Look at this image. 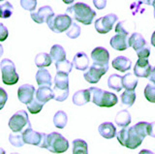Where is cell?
Instances as JSON below:
<instances>
[{
  "mask_svg": "<svg viewBox=\"0 0 155 154\" xmlns=\"http://www.w3.org/2000/svg\"><path fill=\"white\" fill-rule=\"evenodd\" d=\"M66 15H68L71 18H74L75 21L82 23V25H89L93 21V18L96 16V12L92 10L90 6L87 4L78 2L67 8Z\"/></svg>",
  "mask_w": 155,
  "mask_h": 154,
  "instance_id": "obj_1",
  "label": "cell"
},
{
  "mask_svg": "<svg viewBox=\"0 0 155 154\" xmlns=\"http://www.w3.org/2000/svg\"><path fill=\"white\" fill-rule=\"evenodd\" d=\"M88 90L90 92V102L98 106V107L111 108L118 102L117 96L114 93L95 87V86L88 88Z\"/></svg>",
  "mask_w": 155,
  "mask_h": 154,
  "instance_id": "obj_2",
  "label": "cell"
},
{
  "mask_svg": "<svg viewBox=\"0 0 155 154\" xmlns=\"http://www.w3.org/2000/svg\"><path fill=\"white\" fill-rule=\"evenodd\" d=\"M116 138L121 146L130 149H136L142 144L143 139L134 127H123L116 133Z\"/></svg>",
  "mask_w": 155,
  "mask_h": 154,
  "instance_id": "obj_3",
  "label": "cell"
},
{
  "mask_svg": "<svg viewBox=\"0 0 155 154\" xmlns=\"http://www.w3.org/2000/svg\"><path fill=\"white\" fill-rule=\"evenodd\" d=\"M69 143L61 134L52 132L47 136L46 148L52 153H63L67 151Z\"/></svg>",
  "mask_w": 155,
  "mask_h": 154,
  "instance_id": "obj_4",
  "label": "cell"
},
{
  "mask_svg": "<svg viewBox=\"0 0 155 154\" xmlns=\"http://www.w3.org/2000/svg\"><path fill=\"white\" fill-rule=\"evenodd\" d=\"M0 69H1L2 81L4 84L14 85L18 81V75L16 71V66L11 59H2L0 62Z\"/></svg>",
  "mask_w": 155,
  "mask_h": 154,
  "instance_id": "obj_5",
  "label": "cell"
},
{
  "mask_svg": "<svg viewBox=\"0 0 155 154\" xmlns=\"http://www.w3.org/2000/svg\"><path fill=\"white\" fill-rule=\"evenodd\" d=\"M9 127L14 133H21L24 130L31 127L28 114L25 110H18L9 120Z\"/></svg>",
  "mask_w": 155,
  "mask_h": 154,
  "instance_id": "obj_6",
  "label": "cell"
},
{
  "mask_svg": "<svg viewBox=\"0 0 155 154\" xmlns=\"http://www.w3.org/2000/svg\"><path fill=\"white\" fill-rule=\"evenodd\" d=\"M22 134V139L24 143L32 144L41 148H46L47 146V136L48 135L45 133H39L34 131V130L29 127L24 130Z\"/></svg>",
  "mask_w": 155,
  "mask_h": 154,
  "instance_id": "obj_7",
  "label": "cell"
},
{
  "mask_svg": "<svg viewBox=\"0 0 155 154\" xmlns=\"http://www.w3.org/2000/svg\"><path fill=\"white\" fill-rule=\"evenodd\" d=\"M72 18L68 15H54L47 21L48 27L54 33H62L65 32L72 25Z\"/></svg>",
  "mask_w": 155,
  "mask_h": 154,
  "instance_id": "obj_8",
  "label": "cell"
},
{
  "mask_svg": "<svg viewBox=\"0 0 155 154\" xmlns=\"http://www.w3.org/2000/svg\"><path fill=\"white\" fill-rule=\"evenodd\" d=\"M118 20V18L114 14H108L104 17L98 18L95 21V29L98 33L106 34L113 29L114 25Z\"/></svg>",
  "mask_w": 155,
  "mask_h": 154,
  "instance_id": "obj_9",
  "label": "cell"
},
{
  "mask_svg": "<svg viewBox=\"0 0 155 154\" xmlns=\"http://www.w3.org/2000/svg\"><path fill=\"white\" fill-rule=\"evenodd\" d=\"M109 69L105 68L103 66L97 65V64H92L89 69L87 70L84 75V78L85 79V80L89 84H97L100 80V79L103 77L107 72H108Z\"/></svg>",
  "mask_w": 155,
  "mask_h": 154,
  "instance_id": "obj_10",
  "label": "cell"
},
{
  "mask_svg": "<svg viewBox=\"0 0 155 154\" xmlns=\"http://www.w3.org/2000/svg\"><path fill=\"white\" fill-rule=\"evenodd\" d=\"M91 59L93 60V63L103 66L105 68L109 69V60L110 54L105 48L97 47L91 51Z\"/></svg>",
  "mask_w": 155,
  "mask_h": 154,
  "instance_id": "obj_11",
  "label": "cell"
},
{
  "mask_svg": "<svg viewBox=\"0 0 155 154\" xmlns=\"http://www.w3.org/2000/svg\"><path fill=\"white\" fill-rule=\"evenodd\" d=\"M153 67L149 64L147 59L145 58H139L136 62V65L134 67V75L137 78H147L148 77L152 71Z\"/></svg>",
  "mask_w": 155,
  "mask_h": 154,
  "instance_id": "obj_12",
  "label": "cell"
},
{
  "mask_svg": "<svg viewBox=\"0 0 155 154\" xmlns=\"http://www.w3.org/2000/svg\"><path fill=\"white\" fill-rule=\"evenodd\" d=\"M30 16L36 23L41 25V23L47 22L52 16H54V13L51 6H43L37 12H32Z\"/></svg>",
  "mask_w": 155,
  "mask_h": 154,
  "instance_id": "obj_13",
  "label": "cell"
},
{
  "mask_svg": "<svg viewBox=\"0 0 155 154\" xmlns=\"http://www.w3.org/2000/svg\"><path fill=\"white\" fill-rule=\"evenodd\" d=\"M35 95V87L32 84H22L18 89V97L21 103L27 105L30 103Z\"/></svg>",
  "mask_w": 155,
  "mask_h": 154,
  "instance_id": "obj_14",
  "label": "cell"
},
{
  "mask_svg": "<svg viewBox=\"0 0 155 154\" xmlns=\"http://www.w3.org/2000/svg\"><path fill=\"white\" fill-rule=\"evenodd\" d=\"M154 125H155L154 122L147 123V122L142 121V122H138L137 124H135L133 127L143 138H145L147 136H150V137L154 138L155 137Z\"/></svg>",
  "mask_w": 155,
  "mask_h": 154,
  "instance_id": "obj_15",
  "label": "cell"
},
{
  "mask_svg": "<svg viewBox=\"0 0 155 154\" xmlns=\"http://www.w3.org/2000/svg\"><path fill=\"white\" fill-rule=\"evenodd\" d=\"M72 64L77 70L85 71L87 70V68H88V66H89V58H88V56L86 55L85 52L80 51V52H78V54H76V55L74 56Z\"/></svg>",
  "mask_w": 155,
  "mask_h": 154,
  "instance_id": "obj_16",
  "label": "cell"
},
{
  "mask_svg": "<svg viewBox=\"0 0 155 154\" xmlns=\"http://www.w3.org/2000/svg\"><path fill=\"white\" fill-rule=\"evenodd\" d=\"M127 44H128V47L133 48L136 51H138L140 49H143V47L147 46V43L144 40V38L143 37L142 34L134 32L133 34L128 38Z\"/></svg>",
  "mask_w": 155,
  "mask_h": 154,
  "instance_id": "obj_17",
  "label": "cell"
},
{
  "mask_svg": "<svg viewBox=\"0 0 155 154\" xmlns=\"http://www.w3.org/2000/svg\"><path fill=\"white\" fill-rule=\"evenodd\" d=\"M35 98L40 103L45 105L47 102L53 99V92L52 89L48 86H40L35 91Z\"/></svg>",
  "mask_w": 155,
  "mask_h": 154,
  "instance_id": "obj_18",
  "label": "cell"
},
{
  "mask_svg": "<svg viewBox=\"0 0 155 154\" xmlns=\"http://www.w3.org/2000/svg\"><path fill=\"white\" fill-rule=\"evenodd\" d=\"M98 132L105 139H113L116 135V128L111 122H104L98 127Z\"/></svg>",
  "mask_w": 155,
  "mask_h": 154,
  "instance_id": "obj_19",
  "label": "cell"
},
{
  "mask_svg": "<svg viewBox=\"0 0 155 154\" xmlns=\"http://www.w3.org/2000/svg\"><path fill=\"white\" fill-rule=\"evenodd\" d=\"M36 81L40 86H48V87H51L52 81L50 72L47 69L40 68L36 73Z\"/></svg>",
  "mask_w": 155,
  "mask_h": 154,
  "instance_id": "obj_20",
  "label": "cell"
},
{
  "mask_svg": "<svg viewBox=\"0 0 155 154\" xmlns=\"http://www.w3.org/2000/svg\"><path fill=\"white\" fill-rule=\"evenodd\" d=\"M127 41H128L127 36L117 34L111 38L110 44L111 48L116 51H125L128 48Z\"/></svg>",
  "mask_w": 155,
  "mask_h": 154,
  "instance_id": "obj_21",
  "label": "cell"
},
{
  "mask_svg": "<svg viewBox=\"0 0 155 154\" xmlns=\"http://www.w3.org/2000/svg\"><path fill=\"white\" fill-rule=\"evenodd\" d=\"M113 67L117 71L124 73L131 69V60L126 56H117L113 60Z\"/></svg>",
  "mask_w": 155,
  "mask_h": 154,
  "instance_id": "obj_22",
  "label": "cell"
},
{
  "mask_svg": "<svg viewBox=\"0 0 155 154\" xmlns=\"http://www.w3.org/2000/svg\"><path fill=\"white\" fill-rule=\"evenodd\" d=\"M88 102H90V92L88 89L78 90L73 95V103L77 106H84Z\"/></svg>",
  "mask_w": 155,
  "mask_h": 154,
  "instance_id": "obj_23",
  "label": "cell"
},
{
  "mask_svg": "<svg viewBox=\"0 0 155 154\" xmlns=\"http://www.w3.org/2000/svg\"><path fill=\"white\" fill-rule=\"evenodd\" d=\"M54 88L61 90L69 89V78L67 74L57 72L54 77Z\"/></svg>",
  "mask_w": 155,
  "mask_h": 154,
  "instance_id": "obj_24",
  "label": "cell"
},
{
  "mask_svg": "<svg viewBox=\"0 0 155 154\" xmlns=\"http://www.w3.org/2000/svg\"><path fill=\"white\" fill-rule=\"evenodd\" d=\"M115 124L119 127H127L131 123V115L127 110H122L116 113L114 118Z\"/></svg>",
  "mask_w": 155,
  "mask_h": 154,
  "instance_id": "obj_25",
  "label": "cell"
},
{
  "mask_svg": "<svg viewBox=\"0 0 155 154\" xmlns=\"http://www.w3.org/2000/svg\"><path fill=\"white\" fill-rule=\"evenodd\" d=\"M136 25L134 22H129V21H123L118 22L115 26V32L117 34H121L124 36H128L130 32L135 30Z\"/></svg>",
  "mask_w": 155,
  "mask_h": 154,
  "instance_id": "obj_26",
  "label": "cell"
},
{
  "mask_svg": "<svg viewBox=\"0 0 155 154\" xmlns=\"http://www.w3.org/2000/svg\"><path fill=\"white\" fill-rule=\"evenodd\" d=\"M50 56L51 60H53L56 63L58 61L66 59V51L63 49V47L60 45H53L51 49Z\"/></svg>",
  "mask_w": 155,
  "mask_h": 154,
  "instance_id": "obj_27",
  "label": "cell"
},
{
  "mask_svg": "<svg viewBox=\"0 0 155 154\" xmlns=\"http://www.w3.org/2000/svg\"><path fill=\"white\" fill-rule=\"evenodd\" d=\"M138 85V79L136 76L127 73L122 77V87H124L126 90H135Z\"/></svg>",
  "mask_w": 155,
  "mask_h": 154,
  "instance_id": "obj_28",
  "label": "cell"
},
{
  "mask_svg": "<svg viewBox=\"0 0 155 154\" xmlns=\"http://www.w3.org/2000/svg\"><path fill=\"white\" fill-rule=\"evenodd\" d=\"M108 86L116 92H119L122 89V77L116 74L110 75L108 79Z\"/></svg>",
  "mask_w": 155,
  "mask_h": 154,
  "instance_id": "obj_29",
  "label": "cell"
},
{
  "mask_svg": "<svg viewBox=\"0 0 155 154\" xmlns=\"http://www.w3.org/2000/svg\"><path fill=\"white\" fill-rule=\"evenodd\" d=\"M73 154H88L87 143L84 139H77L73 141Z\"/></svg>",
  "mask_w": 155,
  "mask_h": 154,
  "instance_id": "obj_30",
  "label": "cell"
},
{
  "mask_svg": "<svg viewBox=\"0 0 155 154\" xmlns=\"http://www.w3.org/2000/svg\"><path fill=\"white\" fill-rule=\"evenodd\" d=\"M51 58L50 54H48L47 52H41L38 54L35 57V64L39 69L44 68V67H48L51 64Z\"/></svg>",
  "mask_w": 155,
  "mask_h": 154,
  "instance_id": "obj_31",
  "label": "cell"
},
{
  "mask_svg": "<svg viewBox=\"0 0 155 154\" xmlns=\"http://www.w3.org/2000/svg\"><path fill=\"white\" fill-rule=\"evenodd\" d=\"M68 117L65 112L63 110H58L53 116V124L58 129H63L67 124Z\"/></svg>",
  "mask_w": 155,
  "mask_h": 154,
  "instance_id": "obj_32",
  "label": "cell"
},
{
  "mask_svg": "<svg viewBox=\"0 0 155 154\" xmlns=\"http://www.w3.org/2000/svg\"><path fill=\"white\" fill-rule=\"evenodd\" d=\"M136 101L135 90H125L124 93L121 94V104L126 107H132Z\"/></svg>",
  "mask_w": 155,
  "mask_h": 154,
  "instance_id": "obj_33",
  "label": "cell"
},
{
  "mask_svg": "<svg viewBox=\"0 0 155 154\" xmlns=\"http://www.w3.org/2000/svg\"><path fill=\"white\" fill-rule=\"evenodd\" d=\"M55 67H56L57 72H61V73H64V74L68 75L71 73V71L73 69V64L69 60L64 59V60L56 62Z\"/></svg>",
  "mask_w": 155,
  "mask_h": 154,
  "instance_id": "obj_34",
  "label": "cell"
},
{
  "mask_svg": "<svg viewBox=\"0 0 155 154\" xmlns=\"http://www.w3.org/2000/svg\"><path fill=\"white\" fill-rule=\"evenodd\" d=\"M14 11V7L10 2H5L0 5V18H8L12 16Z\"/></svg>",
  "mask_w": 155,
  "mask_h": 154,
  "instance_id": "obj_35",
  "label": "cell"
},
{
  "mask_svg": "<svg viewBox=\"0 0 155 154\" xmlns=\"http://www.w3.org/2000/svg\"><path fill=\"white\" fill-rule=\"evenodd\" d=\"M9 142L13 146L16 147H21L24 143L22 139V134L21 133H11L9 135Z\"/></svg>",
  "mask_w": 155,
  "mask_h": 154,
  "instance_id": "obj_36",
  "label": "cell"
},
{
  "mask_svg": "<svg viewBox=\"0 0 155 154\" xmlns=\"http://www.w3.org/2000/svg\"><path fill=\"white\" fill-rule=\"evenodd\" d=\"M26 106H27V109L29 110V113H32V114H36V113L41 112V110L44 107V104L40 103L35 97H34L31 102L28 103Z\"/></svg>",
  "mask_w": 155,
  "mask_h": 154,
  "instance_id": "obj_37",
  "label": "cell"
},
{
  "mask_svg": "<svg viewBox=\"0 0 155 154\" xmlns=\"http://www.w3.org/2000/svg\"><path fill=\"white\" fill-rule=\"evenodd\" d=\"M66 35L70 38V39H76L80 35H81V26L78 25L77 23L72 22L71 26L68 28V29L65 31Z\"/></svg>",
  "mask_w": 155,
  "mask_h": 154,
  "instance_id": "obj_38",
  "label": "cell"
},
{
  "mask_svg": "<svg viewBox=\"0 0 155 154\" xmlns=\"http://www.w3.org/2000/svg\"><path fill=\"white\" fill-rule=\"evenodd\" d=\"M144 96L147 101L151 103L155 102V86L153 84H148L144 88Z\"/></svg>",
  "mask_w": 155,
  "mask_h": 154,
  "instance_id": "obj_39",
  "label": "cell"
},
{
  "mask_svg": "<svg viewBox=\"0 0 155 154\" xmlns=\"http://www.w3.org/2000/svg\"><path fill=\"white\" fill-rule=\"evenodd\" d=\"M53 99L58 101V102H63L65 101L69 95V89L67 90H61V89H55L53 88Z\"/></svg>",
  "mask_w": 155,
  "mask_h": 154,
  "instance_id": "obj_40",
  "label": "cell"
},
{
  "mask_svg": "<svg viewBox=\"0 0 155 154\" xmlns=\"http://www.w3.org/2000/svg\"><path fill=\"white\" fill-rule=\"evenodd\" d=\"M21 6L26 11H34L37 6V0H21Z\"/></svg>",
  "mask_w": 155,
  "mask_h": 154,
  "instance_id": "obj_41",
  "label": "cell"
},
{
  "mask_svg": "<svg viewBox=\"0 0 155 154\" xmlns=\"http://www.w3.org/2000/svg\"><path fill=\"white\" fill-rule=\"evenodd\" d=\"M136 52H137V55H138L139 58H145L147 59L150 54V47L148 45H147L145 47H143V49H140V51H136Z\"/></svg>",
  "mask_w": 155,
  "mask_h": 154,
  "instance_id": "obj_42",
  "label": "cell"
},
{
  "mask_svg": "<svg viewBox=\"0 0 155 154\" xmlns=\"http://www.w3.org/2000/svg\"><path fill=\"white\" fill-rule=\"evenodd\" d=\"M8 100V94L5 91V89H3L2 87H0V110H2L4 108L5 104H6Z\"/></svg>",
  "mask_w": 155,
  "mask_h": 154,
  "instance_id": "obj_43",
  "label": "cell"
},
{
  "mask_svg": "<svg viewBox=\"0 0 155 154\" xmlns=\"http://www.w3.org/2000/svg\"><path fill=\"white\" fill-rule=\"evenodd\" d=\"M8 35H9L8 28L5 26L3 23L0 22V42H3L6 40L8 38Z\"/></svg>",
  "mask_w": 155,
  "mask_h": 154,
  "instance_id": "obj_44",
  "label": "cell"
},
{
  "mask_svg": "<svg viewBox=\"0 0 155 154\" xmlns=\"http://www.w3.org/2000/svg\"><path fill=\"white\" fill-rule=\"evenodd\" d=\"M93 4L98 10H103L107 5V0H93Z\"/></svg>",
  "mask_w": 155,
  "mask_h": 154,
  "instance_id": "obj_45",
  "label": "cell"
},
{
  "mask_svg": "<svg viewBox=\"0 0 155 154\" xmlns=\"http://www.w3.org/2000/svg\"><path fill=\"white\" fill-rule=\"evenodd\" d=\"M139 154H154L151 150H148V149H143L140 150Z\"/></svg>",
  "mask_w": 155,
  "mask_h": 154,
  "instance_id": "obj_46",
  "label": "cell"
},
{
  "mask_svg": "<svg viewBox=\"0 0 155 154\" xmlns=\"http://www.w3.org/2000/svg\"><path fill=\"white\" fill-rule=\"evenodd\" d=\"M153 2H154V0H143V1H142V3L148 4V5H151V6H153Z\"/></svg>",
  "mask_w": 155,
  "mask_h": 154,
  "instance_id": "obj_47",
  "label": "cell"
},
{
  "mask_svg": "<svg viewBox=\"0 0 155 154\" xmlns=\"http://www.w3.org/2000/svg\"><path fill=\"white\" fill-rule=\"evenodd\" d=\"M63 2H64L65 4H71V3H73L75 1V0H62Z\"/></svg>",
  "mask_w": 155,
  "mask_h": 154,
  "instance_id": "obj_48",
  "label": "cell"
},
{
  "mask_svg": "<svg viewBox=\"0 0 155 154\" xmlns=\"http://www.w3.org/2000/svg\"><path fill=\"white\" fill-rule=\"evenodd\" d=\"M3 52H4V49H3L2 45H0V57L3 55Z\"/></svg>",
  "mask_w": 155,
  "mask_h": 154,
  "instance_id": "obj_49",
  "label": "cell"
},
{
  "mask_svg": "<svg viewBox=\"0 0 155 154\" xmlns=\"http://www.w3.org/2000/svg\"><path fill=\"white\" fill-rule=\"evenodd\" d=\"M0 154H6V152H5V150L2 147H0Z\"/></svg>",
  "mask_w": 155,
  "mask_h": 154,
  "instance_id": "obj_50",
  "label": "cell"
},
{
  "mask_svg": "<svg viewBox=\"0 0 155 154\" xmlns=\"http://www.w3.org/2000/svg\"><path fill=\"white\" fill-rule=\"evenodd\" d=\"M11 154H18V153H17V152H13V153H11Z\"/></svg>",
  "mask_w": 155,
  "mask_h": 154,
  "instance_id": "obj_51",
  "label": "cell"
},
{
  "mask_svg": "<svg viewBox=\"0 0 155 154\" xmlns=\"http://www.w3.org/2000/svg\"><path fill=\"white\" fill-rule=\"evenodd\" d=\"M0 1H3V0H0Z\"/></svg>",
  "mask_w": 155,
  "mask_h": 154,
  "instance_id": "obj_52",
  "label": "cell"
}]
</instances>
